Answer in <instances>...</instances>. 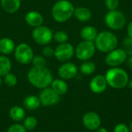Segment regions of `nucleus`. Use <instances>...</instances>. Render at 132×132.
I'll return each instance as SVG.
<instances>
[{
  "label": "nucleus",
  "mask_w": 132,
  "mask_h": 132,
  "mask_svg": "<svg viewBox=\"0 0 132 132\" xmlns=\"http://www.w3.org/2000/svg\"><path fill=\"white\" fill-rule=\"evenodd\" d=\"M27 79L31 85L42 89L49 87L53 80L51 72L46 67H32L28 72Z\"/></svg>",
  "instance_id": "f257e3e1"
},
{
  "label": "nucleus",
  "mask_w": 132,
  "mask_h": 132,
  "mask_svg": "<svg viewBox=\"0 0 132 132\" xmlns=\"http://www.w3.org/2000/svg\"><path fill=\"white\" fill-rule=\"evenodd\" d=\"M105 78L108 86L118 89L125 88L129 82V76L127 72L118 67L110 68L106 72Z\"/></svg>",
  "instance_id": "f03ea898"
},
{
  "label": "nucleus",
  "mask_w": 132,
  "mask_h": 132,
  "mask_svg": "<svg viewBox=\"0 0 132 132\" xmlns=\"http://www.w3.org/2000/svg\"><path fill=\"white\" fill-rule=\"evenodd\" d=\"M74 7L68 0H59L52 7V16L58 23L69 20L74 13Z\"/></svg>",
  "instance_id": "7ed1b4c3"
},
{
  "label": "nucleus",
  "mask_w": 132,
  "mask_h": 132,
  "mask_svg": "<svg viewBox=\"0 0 132 132\" xmlns=\"http://www.w3.org/2000/svg\"><path fill=\"white\" fill-rule=\"evenodd\" d=\"M118 40L116 35L109 31H103L97 34L94 44L96 49L103 53H108L118 46Z\"/></svg>",
  "instance_id": "20e7f679"
},
{
  "label": "nucleus",
  "mask_w": 132,
  "mask_h": 132,
  "mask_svg": "<svg viewBox=\"0 0 132 132\" xmlns=\"http://www.w3.org/2000/svg\"><path fill=\"white\" fill-rule=\"evenodd\" d=\"M105 23L111 30H118L122 29L126 24V18L125 15L117 9L109 11L105 16Z\"/></svg>",
  "instance_id": "39448f33"
},
{
  "label": "nucleus",
  "mask_w": 132,
  "mask_h": 132,
  "mask_svg": "<svg viewBox=\"0 0 132 132\" xmlns=\"http://www.w3.org/2000/svg\"><path fill=\"white\" fill-rule=\"evenodd\" d=\"M14 56L21 65H29L32 62L34 54L32 47L28 44L21 43L15 48Z\"/></svg>",
  "instance_id": "423d86ee"
},
{
  "label": "nucleus",
  "mask_w": 132,
  "mask_h": 132,
  "mask_svg": "<svg viewBox=\"0 0 132 132\" xmlns=\"http://www.w3.org/2000/svg\"><path fill=\"white\" fill-rule=\"evenodd\" d=\"M32 37L36 44L45 46L52 41L53 33L49 27L41 25L39 26L35 27V29L32 30Z\"/></svg>",
  "instance_id": "0eeeda50"
},
{
  "label": "nucleus",
  "mask_w": 132,
  "mask_h": 132,
  "mask_svg": "<svg viewBox=\"0 0 132 132\" xmlns=\"http://www.w3.org/2000/svg\"><path fill=\"white\" fill-rule=\"evenodd\" d=\"M96 47L93 41L83 40L75 49V54L80 61H87L95 54Z\"/></svg>",
  "instance_id": "6e6552de"
},
{
  "label": "nucleus",
  "mask_w": 132,
  "mask_h": 132,
  "mask_svg": "<svg viewBox=\"0 0 132 132\" xmlns=\"http://www.w3.org/2000/svg\"><path fill=\"white\" fill-rule=\"evenodd\" d=\"M74 54H75L74 47H73L72 44L67 42L60 44L55 48V51H54L55 58L61 62L68 61L72 58Z\"/></svg>",
  "instance_id": "1a4fd4ad"
},
{
  "label": "nucleus",
  "mask_w": 132,
  "mask_h": 132,
  "mask_svg": "<svg viewBox=\"0 0 132 132\" xmlns=\"http://www.w3.org/2000/svg\"><path fill=\"white\" fill-rule=\"evenodd\" d=\"M127 55L128 54L123 49L115 48L108 52L105 58V62L111 67H118L126 61Z\"/></svg>",
  "instance_id": "9d476101"
},
{
  "label": "nucleus",
  "mask_w": 132,
  "mask_h": 132,
  "mask_svg": "<svg viewBox=\"0 0 132 132\" xmlns=\"http://www.w3.org/2000/svg\"><path fill=\"white\" fill-rule=\"evenodd\" d=\"M39 98L40 100L41 104L45 107L53 106L60 101V96L55 93L52 88L49 87L43 89Z\"/></svg>",
  "instance_id": "9b49d317"
},
{
  "label": "nucleus",
  "mask_w": 132,
  "mask_h": 132,
  "mask_svg": "<svg viewBox=\"0 0 132 132\" xmlns=\"http://www.w3.org/2000/svg\"><path fill=\"white\" fill-rule=\"evenodd\" d=\"M78 72L77 67L75 64L69 61H66L62 64L58 69V75L60 79L63 80H68L74 78Z\"/></svg>",
  "instance_id": "f8f14e48"
},
{
  "label": "nucleus",
  "mask_w": 132,
  "mask_h": 132,
  "mask_svg": "<svg viewBox=\"0 0 132 132\" xmlns=\"http://www.w3.org/2000/svg\"><path fill=\"white\" fill-rule=\"evenodd\" d=\"M101 118L99 115L94 112H88L83 117V124L90 131H95L101 126Z\"/></svg>",
  "instance_id": "ddd939ff"
},
{
  "label": "nucleus",
  "mask_w": 132,
  "mask_h": 132,
  "mask_svg": "<svg viewBox=\"0 0 132 132\" xmlns=\"http://www.w3.org/2000/svg\"><path fill=\"white\" fill-rule=\"evenodd\" d=\"M108 82L106 78L102 75H97L94 76L90 82V88L91 91L97 94L104 93L106 90Z\"/></svg>",
  "instance_id": "4468645a"
},
{
  "label": "nucleus",
  "mask_w": 132,
  "mask_h": 132,
  "mask_svg": "<svg viewBox=\"0 0 132 132\" xmlns=\"http://www.w3.org/2000/svg\"><path fill=\"white\" fill-rule=\"evenodd\" d=\"M25 20L28 25L32 27H37L43 25V16L37 11H29L25 16Z\"/></svg>",
  "instance_id": "2eb2a0df"
},
{
  "label": "nucleus",
  "mask_w": 132,
  "mask_h": 132,
  "mask_svg": "<svg viewBox=\"0 0 132 132\" xmlns=\"http://www.w3.org/2000/svg\"><path fill=\"white\" fill-rule=\"evenodd\" d=\"M21 5V0H1V6L7 13H15Z\"/></svg>",
  "instance_id": "dca6fc26"
},
{
  "label": "nucleus",
  "mask_w": 132,
  "mask_h": 132,
  "mask_svg": "<svg viewBox=\"0 0 132 132\" xmlns=\"http://www.w3.org/2000/svg\"><path fill=\"white\" fill-rule=\"evenodd\" d=\"M97 30L95 27L92 26H87L81 29L80 37L84 40L94 41L97 36Z\"/></svg>",
  "instance_id": "f3484780"
},
{
  "label": "nucleus",
  "mask_w": 132,
  "mask_h": 132,
  "mask_svg": "<svg viewBox=\"0 0 132 132\" xmlns=\"http://www.w3.org/2000/svg\"><path fill=\"white\" fill-rule=\"evenodd\" d=\"M15 43L9 37H3L0 40V52L3 54H10L15 51Z\"/></svg>",
  "instance_id": "a211bd4d"
},
{
  "label": "nucleus",
  "mask_w": 132,
  "mask_h": 132,
  "mask_svg": "<svg viewBox=\"0 0 132 132\" xmlns=\"http://www.w3.org/2000/svg\"><path fill=\"white\" fill-rule=\"evenodd\" d=\"M73 15L77 19V20L80 22H87L91 18L92 13L88 8L80 6L74 9Z\"/></svg>",
  "instance_id": "6ab92c4d"
},
{
  "label": "nucleus",
  "mask_w": 132,
  "mask_h": 132,
  "mask_svg": "<svg viewBox=\"0 0 132 132\" xmlns=\"http://www.w3.org/2000/svg\"><path fill=\"white\" fill-rule=\"evenodd\" d=\"M51 88L59 96H62V95H64L67 92L68 85L62 79H55V80H53V82L51 83Z\"/></svg>",
  "instance_id": "aec40b11"
},
{
  "label": "nucleus",
  "mask_w": 132,
  "mask_h": 132,
  "mask_svg": "<svg viewBox=\"0 0 132 132\" xmlns=\"http://www.w3.org/2000/svg\"><path fill=\"white\" fill-rule=\"evenodd\" d=\"M23 104H24V107L28 109V110H36L37 109L40 104H41V102H40V100L39 97L36 96H26L24 100H23Z\"/></svg>",
  "instance_id": "412c9836"
},
{
  "label": "nucleus",
  "mask_w": 132,
  "mask_h": 132,
  "mask_svg": "<svg viewBox=\"0 0 132 132\" xmlns=\"http://www.w3.org/2000/svg\"><path fill=\"white\" fill-rule=\"evenodd\" d=\"M12 68V62L10 59L5 56H0V76H5L6 74L9 73Z\"/></svg>",
  "instance_id": "4be33fe9"
},
{
  "label": "nucleus",
  "mask_w": 132,
  "mask_h": 132,
  "mask_svg": "<svg viewBox=\"0 0 132 132\" xmlns=\"http://www.w3.org/2000/svg\"><path fill=\"white\" fill-rule=\"evenodd\" d=\"M9 116L10 117L15 121H20L22 120H23L25 118L26 116V113L23 108L18 107V106H15L13 107H12L9 110Z\"/></svg>",
  "instance_id": "5701e85b"
},
{
  "label": "nucleus",
  "mask_w": 132,
  "mask_h": 132,
  "mask_svg": "<svg viewBox=\"0 0 132 132\" xmlns=\"http://www.w3.org/2000/svg\"><path fill=\"white\" fill-rule=\"evenodd\" d=\"M80 72L85 75H92L95 70H96V65L90 61H84L80 68Z\"/></svg>",
  "instance_id": "b1692460"
},
{
  "label": "nucleus",
  "mask_w": 132,
  "mask_h": 132,
  "mask_svg": "<svg viewBox=\"0 0 132 132\" xmlns=\"http://www.w3.org/2000/svg\"><path fill=\"white\" fill-rule=\"evenodd\" d=\"M37 119L34 117H28L24 120L23 126L26 130H33L37 126Z\"/></svg>",
  "instance_id": "393cba45"
},
{
  "label": "nucleus",
  "mask_w": 132,
  "mask_h": 132,
  "mask_svg": "<svg viewBox=\"0 0 132 132\" xmlns=\"http://www.w3.org/2000/svg\"><path fill=\"white\" fill-rule=\"evenodd\" d=\"M68 38H69L68 34L65 31H62V30L56 32L53 34V39L59 44L66 43L68 40Z\"/></svg>",
  "instance_id": "a878e982"
},
{
  "label": "nucleus",
  "mask_w": 132,
  "mask_h": 132,
  "mask_svg": "<svg viewBox=\"0 0 132 132\" xmlns=\"http://www.w3.org/2000/svg\"><path fill=\"white\" fill-rule=\"evenodd\" d=\"M32 63L35 68H43L46 65V58L43 55H34L32 60Z\"/></svg>",
  "instance_id": "bb28decb"
},
{
  "label": "nucleus",
  "mask_w": 132,
  "mask_h": 132,
  "mask_svg": "<svg viewBox=\"0 0 132 132\" xmlns=\"http://www.w3.org/2000/svg\"><path fill=\"white\" fill-rule=\"evenodd\" d=\"M4 77V83L8 86L9 87H13L16 85L17 83V77L15 76V75L12 74V73H8L6 74Z\"/></svg>",
  "instance_id": "cd10ccee"
},
{
  "label": "nucleus",
  "mask_w": 132,
  "mask_h": 132,
  "mask_svg": "<svg viewBox=\"0 0 132 132\" xmlns=\"http://www.w3.org/2000/svg\"><path fill=\"white\" fill-rule=\"evenodd\" d=\"M123 50L126 52L128 55H132V38L131 37H125L122 42Z\"/></svg>",
  "instance_id": "c85d7f7f"
},
{
  "label": "nucleus",
  "mask_w": 132,
  "mask_h": 132,
  "mask_svg": "<svg viewBox=\"0 0 132 132\" xmlns=\"http://www.w3.org/2000/svg\"><path fill=\"white\" fill-rule=\"evenodd\" d=\"M54 51H55V49H53L52 47L45 45V47L42 50V55L44 58H51L54 56Z\"/></svg>",
  "instance_id": "c756f323"
},
{
  "label": "nucleus",
  "mask_w": 132,
  "mask_h": 132,
  "mask_svg": "<svg viewBox=\"0 0 132 132\" xmlns=\"http://www.w3.org/2000/svg\"><path fill=\"white\" fill-rule=\"evenodd\" d=\"M105 5L109 11L115 10L119 5V0H105Z\"/></svg>",
  "instance_id": "7c9ffc66"
},
{
  "label": "nucleus",
  "mask_w": 132,
  "mask_h": 132,
  "mask_svg": "<svg viewBox=\"0 0 132 132\" xmlns=\"http://www.w3.org/2000/svg\"><path fill=\"white\" fill-rule=\"evenodd\" d=\"M8 132H26V129L24 128L23 125L15 124L9 128Z\"/></svg>",
  "instance_id": "2f4dec72"
},
{
  "label": "nucleus",
  "mask_w": 132,
  "mask_h": 132,
  "mask_svg": "<svg viewBox=\"0 0 132 132\" xmlns=\"http://www.w3.org/2000/svg\"><path fill=\"white\" fill-rule=\"evenodd\" d=\"M114 132H130L129 128L127 127V125L124 124H118L115 128Z\"/></svg>",
  "instance_id": "473e14b6"
},
{
  "label": "nucleus",
  "mask_w": 132,
  "mask_h": 132,
  "mask_svg": "<svg viewBox=\"0 0 132 132\" xmlns=\"http://www.w3.org/2000/svg\"><path fill=\"white\" fill-rule=\"evenodd\" d=\"M128 35L129 37L132 38V21H131L128 26Z\"/></svg>",
  "instance_id": "72a5a7b5"
},
{
  "label": "nucleus",
  "mask_w": 132,
  "mask_h": 132,
  "mask_svg": "<svg viewBox=\"0 0 132 132\" xmlns=\"http://www.w3.org/2000/svg\"><path fill=\"white\" fill-rule=\"evenodd\" d=\"M127 65L130 69L132 70V55L127 59Z\"/></svg>",
  "instance_id": "f704fd0d"
},
{
  "label": "nucleus",
  "mask_w": 132,
  "mask_h": 132,
  "mask_svg": "<svg viewBox=\"0 0 132 132\" xmlns=\"http://www.w3.org/2000/svg\"><path fill=\"white\" fill-rule=\"evenodd\" d=\"M95 131H96L95 132H108V130L106 128H97Z\"/></svg>",
  "instance_id": "c9c22d12"
},
{
  "label": "nucleus",
  "mask_w": 132,
  "mask_h": 132,
  "mask_svg": "<svg viewBox=\"0 0 132 132\" xmlns=\"http://www.w3.org/2000/svg\"><path fill=\"white\" fill-rule=\"evenodd\" d=\"M129 130H130V132H132V121L130 124V127H129Z\"/></svg>",
  "instance_id": "e433bc0d"
},
{
  "label": "nucleus",
  "mask_w": 132,
  "mask_h": 132,
  "mask_svg": "<svg viewBox=\"0 0 132 132\" xmlns=\"http://www.w3.org/2000/svg\"><path fill=\"white\" fill-rule=\"evenodd\" d=\"M2 79H1V76H0V86L2 85Z\"/></svg>",
  "instance_id": "4c0bfd02"
},
{
  "label": "nucleus",
  "mask_w": 132,
  "mask_h": 132,
  "mask_svg": "<svg viewBox=\"0 0 132 132\" xmlns=\"http://www.w3.org/2000/svg\"><path fill=\"white\" fill-rule=\"evenodd\" d=\"M130 86L132 88V79H131V82H130Z\"/></svg>",
  "instance_id": "58836bf2"
}]
</instances>
